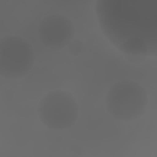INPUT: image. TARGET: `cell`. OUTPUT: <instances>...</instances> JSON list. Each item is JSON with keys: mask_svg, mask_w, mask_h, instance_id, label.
<instances>
[{"mask_svg": "<svg viewBox=\"0 0 157 157\" xmlns=\"http://www.w3.org/2000/svg\"><path fill=\"white\" fill-rule=\"evenodd\" d=\"M34 64L32 44L18 36H5L0 42V75L18 78L27 75Z\"/></svg>", "mask_w": 157, "mask_h": 157, "instance_id": "3957f363", "label": "cell"}, {"mask_svg": "<svg viewBox=\"0 0 157 157\" xmlns=\"http://www.w3.org/2000/svg\"><path fill=\"white\" fill-rule=\"evenodd\" d=\"M37 112L39 120L45 128L50 130H66L76 123L80 107L70 92L54 90L42 97Z\"/></svg>", "mask_w": 157, "mask_h": 157, "instance_id": "7a4b0ae2", "label": "cell"}, {"mask_svg": "<svg viewBox=\"0 0 157 157\" xmlns=\"http://www.w3.org/2000/svg\"><path fill=\"white\" fill-rule=\"evenodd\" d=\"M75 28L71 20L60 13L47 15L38 26V37L44 47L56 50L65 48L74 39Z\"/></svg>", "mask_w": 157, "mask_h": 157, "instance_id": "277c9868", "label": "cell"}, {"mask_svg": "<svg viewBox=\"0 0 157 157\" xmlns=\"http://www.w3.org/2000/svg\"><path fill=\"white\" fill-rule=\"evenodd\" d=\"M67 48H69V52H70L72 55L77 56V55H81V54L85 52L86 45H85V43H83L81 39H72V40L70 42V44L67 45Z\"/></svg>", "mask_w": 157, "mask_h": 157, "instance_id": "5b68a950", "label": "cell"}, {"mask_svg": "<svg viewBox=\"0 0 157 157\" xmlns=\"http://www.w3.org/2000/svg\"><path fill=\"white\" fill-rule=\"evenodd\" d=\"M147 92L134 80L114 82L105 94V109L117 120L132 121L140 119L147 108Z\"/></svg>", "mask_w": 157, "mask_h": 157, "instance_id": "6da1fadb", "label": "cell"}]
</instances>
